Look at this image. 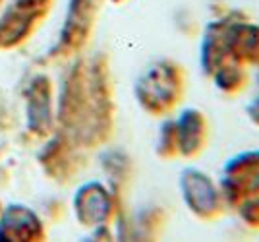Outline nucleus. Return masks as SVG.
Instances as JSON below:
<instances>
[{
  "label": "nucleus",
  "mask_w": 259,
  "mask_h": 242,
  "mask_svg": "<svg viewBox=\"0 0 259 242\" xmlns=\"http://www.w3.org/2000/svg\"><path fill=\"white\" fill-rule=\"evenodd\" d=\"M41 0H18L0 20V45H10L27 33Z\"/></svg>",
  "instance_id": "1"
},
{
  "label": "nucleus",
  "mask_w": 259,
  "mask_h": 242,
  "mask_svg": "<svg viewBox=\"0 0 259 242\" xmlns=\"http://www.w3.org/2000/svg\"><path fill=\"white\" fill-rule=\"evenodd\" d=\"M41 232L39 221L29 209L8 208L0 221V240H29Z\"/></svg>",
  "instance_id": "2"
},
{
  "label": "nucleus",
  "mask_w": 259,
  "mask_h": 242,
  "mask_svg": "<svg viewBox=\"0 0 259 242\" xmlns=\"http://www.w3.org/2000/svg\"><path fill=\"white\" fill-rule=\"evenodd\" d=\"M29 126L35 132L49 126V89L43 77L35 79L29 89Z\"/></svg>",
  "instance_id": "3"
}]
</instances>
